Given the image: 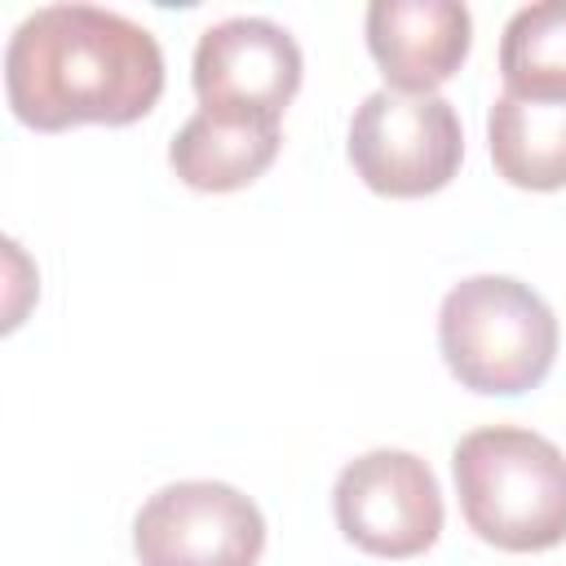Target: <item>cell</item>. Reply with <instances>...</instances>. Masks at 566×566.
Segmentation results:
<instances>
[{"label":"cell","instance_id":"1","mask_svg":"<svg viewBox=\"0 0 566 566\" xmlns=\"http://www.w3.org/2000/svg\"><path fill=\"white\" fill-rule=\"evenodd\" d=\"M4 93L27 128L133 124L164 93L159 40L97 4H44L18 22L4 49Z\"/></svg>","mask_w":566,"mask_h":566},{"label":"cell","instance_id":"2","mask_svg":"<svg viewBox=\"0 0 566 566\" xmlns=\"http://www.w3.org/2000/svg\"><path fill=\"white\" fill-rule=\"evenodd\" d=\"M455 491L469 531L504 553L566 539V455L535 429L486 424L455 442Z\"/></svg>","mask_w":566,"mask_h":566},{"label":"cell","instance_id":"3","mask_svg":"<svg viewBox=\"0 0 566 566\" xmlns=\"http://www.w3.org/2000/svg\"><path fill=\"white\" fill-rule=\"evenodd\" d=\"M438 349L464 389L513 398L553 371L557 314L522 279L473 274L442 296Z\"/></svg>","mask_w":566,"mask_h":566},{"label":"cell","instance_id":"4","mask_svg":"<svg viewBox=\"0 0 566 566\" xmlns=\"http://www.w3.org/2000/svg\"><path fill=\"white\" fill-rule=\"evenodd\" d=\"M345 150L367 190L389 199H420L460 172L464 133L447 97L376 88L354 111Z\"/></svg>","mask_w":566,"mask_h":566},{"label":"cell","instance_id":"5","mask_svg":"<svg viewBox=\"0 0 566 566\" xmlns=\"http://www.w3.org/2000/svg\"><path fill=\"white\" fill-rule=\"evenodd\" d=\"M336 526L371 557H420L442 535V491L433 469L411 451H367L332 486Z\"/></svg>","mask_w":566,"mask_h":566},{"label":"cell","instance_id":"6","mask_svg":"<svg viewBox=\"0 0 566 566\" xmlns=\"http://www.w3.org/2000/svg\"><path fill=\"white\" fill-rule=\"evenodd\" d=\"M265 548L261 509L230 482L159 486L133 517L142 566H256Z\"/></svg>","mask_w":566,"mask_h":566},{"label":"cell","instance_id":"7","mask_svg":"<svg viewBox=\"0 0 566 566\" xmlns=\"http://www.w3.org/2000/svg\"><path fill=\"white\" fill-rule=\"evenodd\" d=\"M301 49L270 18H226L195 44L199 111L279 124L301 88Z\"/></svg>","mask_w":566,"mask_h":566},{"label":"cell","instance_id":"8","mask_svg":"<svg viewBox=\"0 0 566 566\" xmlns=\"http://www.w3.org/2000/svg\"><path fill=\"white\" fill-rule=\"evenodd\" d=\"M473 40V18L455 0H371L367 49L398 93H433L447 84Z\"/></svg>","mask_w":566,"mask_h":566},{"label":"cell","instance_id":"9","mask_svg":"<svg viewBox=\"0 0 566 566\" xmlns=\"http://www.w3.org/2000/svg\"><path fill=\"white\" fill-rule=\"evenodd\" d=\"M279 146H283L279 124L195 111L177 128V137L168 146V164L190 190L221 195V190H239V186L256 181L274 164Z\"/></svg>","mask_w":566,"mask_h":566},{"label":"cell","instance_id":"10","mask_svg":"<svg viewBox=\"0 0 566 566\" xmlns=\"http://www.w3.org/2000/svg\"><path fill=\"white\" fill-rule=\"evenodd\" d=\"M495 172L522 190L566 186V97L500 93L486 115Z\"/></svg>","mask_w":566,"mask_h":566},{"label":"cell","instance_id":"11","mask_svg":"<svg viewBox=\"0 0 566 566\" xmlns=\"http://www.w3.org/2000/svg\"><path fill=\"white\" fill-rule=\"evenodd\" d=\"M504 93L566 97V0H539L517 9L500 35Z\"/></svg>","mask_w":566,"mask_h":566}]
</instances>
